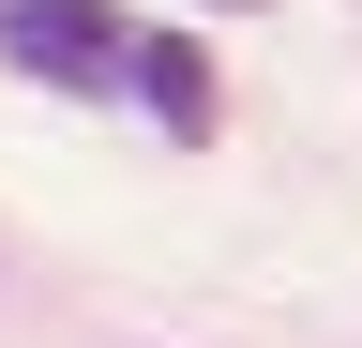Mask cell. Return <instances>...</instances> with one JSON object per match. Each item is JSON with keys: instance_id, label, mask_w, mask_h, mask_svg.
<instances>
[{"instance_id": "obj_1", "label": "cell", "mask_w": 362, "mask_h": 348, "mask_svg": "<svg viewBox=\"0 0 362 348\" xmlns=\"http://www.w3.org/2000/svg\"><path fill=\"white\" fill-rule=\"evenodd\" d=\"M0 61L45 91H121L136 30H121V0H0Z\"/></svg>"}, {"instance_id": "obj_2", "label": "cell", "mask_w": 362, "mask_h": 348, "mask_svg": "<svg viewBox=\"0 0 362 348\" xmlns=\"http://www.w3.org/2000/svg\"><path fill=\"white\" fill-rule=\"evenodd\" d=\"M121 91L166 121V137H211L226 91H211V61H197V30H136V61H121Z\"/></svg>"}]
</instances>
